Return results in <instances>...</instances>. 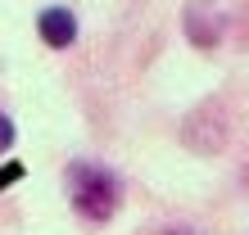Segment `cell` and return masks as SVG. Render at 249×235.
<instances>
[{
	"label": "cell",
	"mask_w": 249,
	"mask_h": 235,
	"mask_svg": "<svg viewBox=\"0 0 249 235\" xmlns=\"http://www.w3.org/2000/svg\"><path fill=\"white\" fill-rule=\"evenodd\" d=\"M68 199L86 222H109L118 199H123V185H118V176L105 172L100 163H77L68 172Z\"/></svg>",
	"instance_id": "6da1fadb"
},
{
	"label": "cell",
	"mask_w": 249,
	"mask_h": 235,
	"mask_svg": "<svg viewBox=\"0 0 249 235\" xmlns=\"http://www.w3.org/2000/svg\"><path fill=\"white\" fill-rule=\"evenodd\" d=\"M36 32H41V41L50 50H68L77 41V14L64 9V5H50V9L36 14Z\"/></svg>",
	"instance_id": "7a4b0ae2"
},
{
	"label": "cell",
	"mask_w": 249,
	"mask_h": 235,
	"mask_svg": "<svg viewBox=\"0 0 249 235\" xmlns=\"http://www.w3.org/2000/svg\"><path fill=\"white\" fill-rule=\"evenodd\" d=\"M9 145H14V122L0 113V154H9Z\"/></svg>",
	"instance_id": "3957f363"
}]
</instances>
